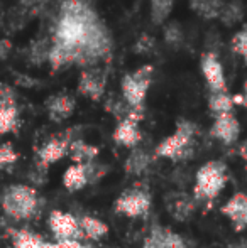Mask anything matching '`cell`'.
Masks as SVG:
<instances>
[{"label":"cell","mask_w":247,"mask_h":248,"mask_svg":"<svg viewBox=\"0 0 247 248\" xmlns=\"http://www.w3.org/2000/svg\"><path fill=\"white\" fill-rule=\"evenodd\" d=\"M234 96H231L227 92H212L208 96V108L214 115L229 113L234 110Z\"/></svg>","instance_id":"cell-24"},{"label":"cell","mask_w":247,"mask_h":248,"mask_svg":"<svg viewBox=\"0 0 247 248\" xmlns=\"http://www.w3.org/2000/svg\"><path fill=\"white\" fill-rule=\"evenodd\" d=\"M227 184V166L222 160H208L195 176L193 196L197 201H214Z\"/></svg>","instance_id":"cell-4"},{"label":"cell","mask_w":247,"mask_h":248,"mask_svg":"<svg viewBox=\"0 0 247 248\" xmlns=\"http://www.w3.org/2000/svg\"><path fill=\"white\" fill-rule=\"evenodd\" d=\"M48 226L56 240H83V232L80 228L78 218L65 211H51L48 218Z\"/></svg>","instance_id":"cell-7"},{"label":"cell","mask_w":247,"mask_h":248,"mask_svg":"<svg viewBox=\"0 0 247 248\" xmlns=\"http://www.w3.org/2000/svg\"><path fill=\"white\" fill-rule=\"evenodd\" d=\"M191 10L203 19H218L224 9L222 0H191Z\"/></svg>","instance_id":"cell-22"},{"label":"cell","mask_w":247,"mask_h":248,"mask_svg":"<svg viewBox=\"0 0 247 248\" xmlns=\"http://www.w3.org/2000/svg\"><path fill=\"white\" fill-rule=\"evenodd\" d=\"M234 103H241L247 107V81L244 83V88H242V95H235L234 96Z\"/></svg>","instance_id":"cell-35"},{"label":"cell","mask_w":247,"mask_h":248,"mask_svg":"<svg viewBox=\"0 0 247 248\" xmlns=\"http://www.w3.org/2000/svg\"><path fill=\"white\" fill-rule=\"evenodd\" d=\"M201 73L208 83L212 92H227V81H225L224 66L218 61L215 52H205L201 56Z\"/></svg>","instance_id":"cell-11"},{"label":"cell","mask_w":247,"mask_h":248,"mask_svg":"<svg viewBox=\"0 0 247 248\" xmlns=\"http://www.w3.org/2000/svg\"><path fill=\"white\" fill-rule=\"evenodd\" d=\"M242 17H244V7H242V3L239 2V0H234V2L224 3V9H222L218 19H220L225 26H235Z\"/></svg>","instance_id":"cell-25"},{"label":"cell","mask_w":247,"mask_h":248,"mask_svg":"<svg viewBox=\"0 0 247 248\" xmlns=\"http://www.w3.org/2000/svg\"><path fill=\"white\" fill-rule=\"evenodd\" d=\"M112 54V36L90 0H61L53 29L49 61L54 71L68 64L90 68Z\"/></svg>","instance_id":"cell-1"},{"label":"cell","mask_w":247,"mask_h":248,"mask_svg":"<svg viewBox=\"0 0 247 248\" xmlns=\"http://www.w3.org/2000/svg\"><path fill=\"white\" fill-rule=\"evenodd\" d=\"M151 194L141 187H131L124 191L114 202V211L127 218H142L151 209Z\"/></svg>","instance_id":"cell-6"},{"label":"cell","mask_w":247,"mask_h":248,"mask_svg":"<svg viewBox=\"0 0 247 248\" xmlns=\"http://www.w3.org/2000/svg\"><path fill=\"white\" fill-rule=\"evenodd\" d=\"M49 49H51V43H48V41H37V43H34L33 49H31V61L34 64H41V62L48 61Z\"/></svg>","instance_id":"cell-27"},{"label":"cell","mask_w":247,"mask_h":248,"mask_svg":"<svg viewBox=\"0 0 247 248\" xmlns=\"http://www.w3.org/2000/svg\"><path fill=\"white\" fill-rule=\"evenodd\" d=\"M0 22H2V16H0Z\"/></svg>","instance_id":"cell-39"},{"label":"cell","mask_w":247,"mask_h":248,"mask_svg":"<svg viewBox=\"0 0 247 248\" xmlns=\"http://www.w3.org/2000/svg\"><path fill=\"white\" fill-rule=\"evenodd\" d=\"M69 139L66 137H53L39 149L37 152V166L39 169H46L51 164L61 160L69 152Z\"/></svg>","instance_id":"cell-12"},{"label":"cell","mask_w":247,"mask_h":248,"mask_svg":"<svg viewBox=\"0 0 247 248\" xmlns=\"http://www.w3.org/2000/svg\"><path fill=\"white\" fill-rule=\"evenodd\" d=\"M69 155H71L73 162L86 164L92 162L99 155V147H93V145L86 144L83 140H71L69 142Z\"/></svg>","instance_id":"cell-20"},{"label":"cell","mask_w":247,"mask_h":248,"mask_svg":"<svg viewBox=\"0 0 247 248\" xmlns=\"http://www.w3.org/2000/svg\"><path fill=\"white\" fill-rule=\"evenodd\" d=\"M152 46H154V39L149 36H142L141 39L137 41V44H135L134 49L137 52H149L152 49Z\"/></svg>","instance_id":"cell-33"},{"label":"cell","mask_w":247,"mask_h":248,"mask_svg":"<svg viewBox=\"0 0 247 248\" xmlns=\"http://www.w3.org/2000/svg\"><path fill=\"white\" fill-rule=\"evenodd\" d=\"M198 134V127L190 120H180L176 130L169 137H166L161 144L156 147L154 157L171 160H185L191 157L195 147V137Z\"/></svg>","instance_id":"cell-3"},{"label":"cell","mask_w":247,"mask_h":248,"mask_svg":"<svg viewBox=\"0 0 247 248\" xmlns=\"http://www.w3.org/2000/svg\"><path fill=\"white\" fill-rule=\"evenodd\" d=\"M152 155L144 149L132 147L129 157L124 162V170L129 176H142L144 172H148V169L151 167Z\"/></svg>","instance_id":"cell-15"},{"label":"cell","mask_w":247,"mask_h":248,"mask_svg":"<svg viewBox=\"0 0 247 248\" xmlns=\"http://www.w3.org/2000/svg\"><path fill=\"white\" fill-rule=\"evenodd\" d=\"M105 88H107V76L100 68L90 66V68L83 69L80 73L78 92L83 96L97 101L105 95Z\"/></svg>","instance_id":"cell-8"},{"label":"cell","mask_w":247,"mask_h":248,"mask_svg":"<svg viewBox=\"0 0 247 248\" xmlns=\"http://www.w3.org/2000/svg\"><path fill=\"white\" fill-rule=\"evenodd\" d=\"M12 236V248H43L44 240L37 233L31 232L27 228L10 230Z\"/></svg>","instance_id":"cell-19"},{"label":"cell","mask_w":247,"mask_h":248,"mask_svg":"<svg viewBox=\"0 0 247 248\" xmlns=\"http://www.w3.org/2000/svg\"><path fill=\"white\" fill-rule=\"evenodd\" d=\"M149 236L154 238L163 248H188L185 238L169 228H163L161 225H154L149 232Z\"/></svg>","instance_id":"cell-18"},{"label":"cell","mask_w":247,"mask_h":248,"mask_svg":"<svg viewBox=\"0 0 247 248\" xmlns=\"http://www.w3.org/2000/svg\"><path fill=\"white\" fill-rule=\"evenodd\" d=\"M19 159V154L14 150L10 144H0V169L7 166H12Z\"/></svg>","instance_id":"cell-30"},{"label":"cell","mask_w":247,"mask_h":248,"mask_svg":"<svg viewBox=\"0 0 247 248\" xmlns=\"http://www.w3.org/2000/svg\"><path fill=\"white\" fill-rule=\"evenodd\" d=\"M44 2H46V0H20V3H22L24 7H36Z\"/></svg>","instance_id":"cell-37"},{"label":"cell","mask_w":247,"mask_h":248,"mask_svg":"<svg viewBox=\"0 0 247 248\" xmlns=\"http://www.w3.org/2000/svg\"><path fill=\"white\" fill-rule=\"evenodd\" d=\"M195 209V199H191L186 194H180L173 199V202L169 204V213L175 219L178 221H186Z\"/></svg>","instance_id":"cell-23"},{"label":"cell","mask_w":247,"mask_h":248,"mask_svg":"<svg viewBox=\"0 0 247 248\" xmlns=\"http://www.w3.org/2000/svg\"><path fill=\"white\" fill-rule=\"evenodd\" d=\"M43 248H83L80 240H56L54 243L44 242Z\"/></svg>","instance_id":"cell-31"},{"label":"cell","mask_w":247,"mask_h":248,"mask_svg":"<svg viewBox=\"0 0 247 248\" xmlns=\"http://www.w3.org/2000/svg\"><path fill=\"white\" fill-rule=\"evenodd\" d=\"M142 248H163V247L159 245L154 238H151V236L148 235V236H146V240H144V243H142Z\"/></svg>","instance_id":"cell-36"},{"label":"cell","mask_w":247,"mask_h":248,"mask_svg":"<svg viewBox=\"0 0 247 248\" xmlns=\"http://www.w3.org/2000/svg\"><path fill=\"white\" fill-rule=\"evenodd\" d=\"M165 41L173 47H178L181 46L183 43V31L178 24H169L165 31Z\"/></svg>","instance_id":"cell-29"},{"label":"cell","mask_w":247,"mask_h":248,"mask_svg":"<svg viewBox=\"0 0 247 248\" xmlns=\"http://www.w3.org/2000/svg\"><path fill=\"white\" fill-rule=\"evenodd\" d=\"M175 0H151V19L154 24H163L169 17Z\"/></svg>","instance_id":"cell-26"},{"label":"cell","mask_w":247,"mask_h":248,"mask_svg":"<svg viewBox=\"0 0 247 248\" xmlns=\"http://www.w3.org/2000/svg\"><path fill=\"white\" fill-rule=\"evenodd\" d=\"M220 213L231 219L235 232H242L247 228V194L235 193L220 208Z\"/></svg>","instance_id":"cell-13"},{"label":"cell","mask_w":247,"mask_h":248,"mask_svg":"<svg viewBox=\"0 0 247 248\" xmlns=\"http://www.w3.org/2000/svg\"><path fill=\"white\" fill-rule=\"evenodd\" d=\"M76 101L73 96L65 95V93H60V95L51 96L49 100L46 101V111L49 115V118L56 124L60 122H65L66 118H69L75 111Z\"/></svg>","instance_id":"cell-14"},{"label":"cell","mask_w":247,"mask_h":248,"mask_svg":"<svg viewBox=\"0 0 247 248\" xmlns=\"http://www.w3.org/2000/svg\"><path fill=\"white\" fill-rule=\"evenodd\" d=\"M10 49H12V46H10V43L7 39L0 41V59H5L7 54L10 52Z\"/></svg>","instance_id":"cell-34"},{"label":"cell","mask_w":247,"mask_h":248,"mask_svg":"<svg viewBox=\"0 0 247 248\" xmlns=\"http://www.w3.org/2000/svg\"><path fill=\"white\" fill-rule=\"evenodd\" d=\"M83 248H90V247H85V245H83Z\"/></svg>","instance_id":"cell-40"},{"label":"cell","mask_w":247,"mask_h":248,"mask_svg":"<svg viewBox=\"0 0 247 248\" xmlns=\"http://www.w3.org/2000/svg\"><path fill=\"white\" fill-rule=\"evenodd\" d=\"M227 248H247V242H246V240H242V242L232 243V245H229Z\"/></svg>","instance_id":"cell-38"},{"label":"cell","mask_w":247,"mask_h":248,"mask_svg":"<svg viewBox=\"0 0 247 248\" xmlns=\"http://www.w3.org/2000/svg\"><path fill=\"white\" fill-rule=\"evenodd\" d=\"M19 125L17 103H0V134H9Z\"/></svg>","instance_id":"cell-21"},{"label":"cell","mask_w":247,"mask_h":248,"mask_svg":"<svg viewBox=\"0 0 247 248\" xmlns=\"http://www.w3.org/2000/svg\"><path fill=\"white\" fill-rule=\"evenodd\" d=\"M232 49H234L235 54L241 56L247 64V27L242 31H239V32L234 36V39H232Z\"/></svg>","instance_id":"cell-28"},{"label":"cell","mask_w":247,"mask_h":248,"mask_svg":"<svg viewBox=\"0 0 247 248\" xmlns=\"http://www.w3.org/2000/svg\"><path fill=\"white\" fill-rule=\"evenodd\" d=\"M63 184L71 193L83 189L88 184V172H86L85 164L75 162L73 166H69L65 170V174H63Z\"/></svg>","instance_id":"cell-16"},{"label":"cell","mask_w":247,"mask_h":248,"mask_svg":"<svg viewBox=\"0 0 247 248\" xmlns=\"http://www.w3.org/2000/svg\"><path fill=\"white\" fill-rule=\"evenodd\" d=\"M152 66H142L141 69L134 73H129L122 78V95L124 100L132 110L142 111L144 100L148 95V90L152 83Z\"/></svg>","instance_id":"cell-5"},{"label":"cell","mask_w":247,"mask_h":248,"mask_svg":"<svg viewBox=\"0 0 247 248\" xmlns=\"http://www.w3.org/2000/svg\"><path fill=\"white\" fill-rule=\"evenodd\" d=\"M139 115L137 111H132L127 117L120 118L117 124L115 130H114V142L117 145L122 147H137V144L141 142V130H139Z\"/></svg>","instance_id":"cell-10"},{"label":"cell","mask_w":247,"mask_h":248,"mask_svg":"<svg viewBox=\"0 0 247 248\" xmlns=\"http://www.w3.org/2000/svg\"><path fill=\"white\" fill-rule=\"evenodd\" d=\"M80 223V228L83 232V236L90 240H100L109 233V226H107L105 221L95 218V216L90 215H80L76 216Z\"/></svg>","instance_id":"cell-17"},{"label":"cell","mask_w":247,"mask_h":248,"mask_svg":"<svg viewBox=\"0 0 247 248\" xmlns=\"http://www.w3.org/2000/svg\"><path fill=\"white\" fill-rule=\"evenodd\" d=\"M210 135L225 145H232L237 142L241 135V124L232 111L215 115V120L210 127Z\"/></svg>","instance_id":"cell-9"},{"label":"cell","mask_w":247,"mask_h":248,"mask_svg":"<svg viewBox=\"0 0 247 248\" xmlns=\"http://www.w3.org/2000/svg\"><path fill=\"white\" fill-rule=\"evenodd\" d=\"M0 103H16V93L9 85L0 83Z\"/></svg>","instance_id":"cell-32"},{"label":"cell","mask_w":247,"mask_h":248,"mask_svg":"<svg viewBox=\"0 0 247 248\" xmlns=\"http://www.w3.org/2000/svg\"><path fill=\"white\" fill-rule=\"evenodd\" d=\"M0 204L9 218L16 221H27L39 215L43 202L34 187L26 184H12L2 193Z\"/></svg>","instance_id":"cell-2"}]
</instances>
